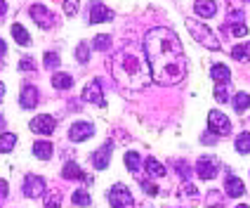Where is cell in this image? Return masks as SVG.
<instances>
[{"label": "cell", "instance_id": "29", "mask_svg": "<svg viewBox=\"0 0 250 208\" xmlns=\"http://www.w3.org/2000/svg\"><path fill=\"white\" fill-rule=\"evenodd\" d=\"M227 28H229V33H231V36H236V38H243V36H248V26H246L243 22H236L234 26H229V24H227Z\"/></svg>", "mask_w": 250, "mask_h": 208}, {"label": "cell", "instance_id": "18", "mask_svg": "<svg viewBox=\"0 0 250 208\" xmlns=\"http://www.w3.org/2000/svg\"><path fill=\"white\" fill-rule=\"evenodd\" d=\"M109 19H113V12H111V10H106L104 5H99V2H95V10L90 12V24H99V22H109Z\"/></svg>", "mask_w": 250, "mask_h": 208}, {"label": "cell", "instance_id": "8", "mask_svg": "<svg viewBox=\"0 0 250 208\" xmlns=\"http://www.w3.org/2000/svg\"><path fill=\"white\" fill-rule=\"evenodd\" d=\"M45 189H47V185L42 180L41 175H28L26 182H24V194L28 199H38V196L45 194Z\"/></svg>", "mask_w": 250, "mask_h": 208}, {"label": "cell", "instance_id": "44", "mask_svg": "<svg viewBox=\"0 0 250 208\" xmlns=\"http://www.w3.org/2000/svg\"><path fill=\"white\" fill-rule=\"evenodd\" d=\"M7 12V5H5V2H2V0H0V17H2V14Z\"/></svg>", "mask_w": 250, "mask_h": 208}, {"label": "cell", "instance_id": "23", "mask_svg": "<svg viewBox=\"0 0 250 208\" xmlns=\"http://www.w3.org/2000/svg\"><path fill=\"white\" fill-rule=\"evenodd\" d=\"M12 36L19 45H28L31 43V36L26 33V28L21 26V24H12Z\"/></svg>", "mask_w": 250, "mask_h": 208}, {"label": "cell", "instance_id": "42", "mask_svg": "<svg viewBox=\"0 0 250 208\" xmlns=\"http://www.w3.org/2000/svg\"><path fill=\"white\" fill-rule=\"evenodd\" d=\"M7 196V182L0 180V199H5Z\"/></svg>", "mask_w": 250, "mask_h": 208}, {"label": "cell", "instance_id": "17", "mask_svg": "<svg viewBox=\"0 0 250 208\" xmlns=\"http://www.w3.org/2000/svg\"><path fill=\"white\" fill-rule=\"evenodd\" d=\"M210 76H212L220 85H227L229 81H231V71H229V67H224V64H212Z\"/></svg>", "mask_w": 250, "mask_h": 208}, {"label": "cell", "instance_id": "2", "mask_svg": "<svg viewBox=\"0 0 250 208\" xmlns=\"http://www.w3.org/2000/svg\"><path fill=\"white\" fill-rule=\"evenodd\" d=\"M113 76L121 85L139 88L149 81V64L130 50H121L113 57Z\"/></svg>", "mask_w": 250, "mask_h": 208}, {"label": "cell", "instance_id": "39", "mask_svg": "<svg viewBox=\"0 0 250 208\" xmlns=\"http://www.w3.org/2000/svg\"><path fill=\"white\" fill-rule=\"evenodd\" d=\"M19 69H21V71H28V69H33V59H28V57H24V59L19 62Z\"/></svg>", "mask_w": 250, "mask_h": 208}, {"label": "cell", "instance_id": "43", "mask_svg": "<svg viewBox=\"0 0 250 208\" xmlns=\"http://www.w3.org/2000/svg\"><path fill=\"white\" fill-rule=\"evenodd\" d=\"M5 52H7V47H5V41H0V57H5Z\"/></svg>", "mask_w": 250, "mask_h": 208}, {"label": "cell", "instance_id": "10", "mask_svg": "<svg viewBox=\"0 0 250 208\" xmlns=\"http://www.w3.org/2000/svg\"><path fill=\"white\" fill-rule=\"evenodd\" d=\"M111 149H113V142H106V144H102L97 152H92L90 156V161H92V166L97 168V170H104V168L109 166V156H111Z\"/></svg>", "mask_w": 250, "mask_h": 208}, {"label": "cell", "instance_id": "26", "mask_svg": "<svg viewBox=\"0 0 250 208\" xmlns=\"http://www.w3.org/2000/svg\"><path fill=\"white\" fill-rule=\"evenodd\" d=\"M146 170L151 173L153 178H163L166 175V166L161 161H156V159H146Z\"/></svg>", "mask_w": 250, "mask_h": 208}, {"label": "cell", "instance_id": "46", "mask_svg": "<svg viewBox=\"0 0 250 208\" xmlns=\"http://www.w3.org/2000/svg\"><path fill=\"white\" fill-rule=\"evenodd\" d=\"M2 125H5V118H2V116H0V130H2Z\"/></svg>", "mask_w": 250, "mask_h": 208}, {"label": "cell", "instance_id": "16", "mask_svg": "<svg viewBox=\"0 0 250 208\" xmlns=\"http://www.w3.org/2000/svg\"><path fill=\"white\" fill-rule=\"evenodd\" d=\"M196 14L198 17H215V12H217V2L215 0H196Z\"/></svg>", "mask_w": 250, "mask_h": 208}, {"label": "cell", "instance_id": "45", "mask_svg": "<svg viewBox=\"0 0 250 208\" xmlns=\"http://www.w3.org/2000/svg\"><path fill=\"white\" fill-rule=\"evenodd\" d=\"M2 97H5V85L0 83V102H2Z\"/></svg>", "mask_w": 250, "mask_h": 208}, {"label": "cell", "instance_id": "22", "mask_svg": "<svg viewBox=\"0 0 250 208\" xmlns=\"http://www.w3.org/2000/svg\"><path fill=\"white\" fill-rule=\"evenodd\" d=\"M125 166L130 173H139V168H142V159H139L137 152H127L125 154Z\"/></svg>", "mask_w": 250, "mask_h": 208}, {"label": "cell", "instance_id": "28", "mask_svg": "<svg viewBox=\"0 0 250 208\" xmlns=\"http://www.w3.org/2000/svg\"><path fill=\"white\" fill-rule=\"evenodd\" d=\"M71 201H73L76 206H90V194H87L85 189H76L73 196H71Z\"/></svg>", "mask_w": 250, "mask_h": 208}, {"label": "cell", "instance_id": "48", "mask_svg": "<svg viewBox=\"0 0 250 208\" xmlns=\"http://www.w3.org/2000/svg\"><path fill=\"white\" fill-rule=\"evenodd\" d=\"M248 2H250V0H248Z\"/></svg>", "mask_w": 250, "mask_h": 208}, {"label": "cell", "instance_id": "15", "mask_svg": "<svg viewBox=\"0 0 250 208\" xmlns=\"http://www.w3.org/2000/svg\"><path fill=\"white\" fill-rule=\"evenodd\" d=\"M224 189H227V194L234 196V199H238V196L246 194V187H243V182L238 180L236 175H229V178L224 180Z\"/></svg>", "mask_w": 250, "mask_h": 208}, {"label": "cell", "instance_id": "24", "mask_svg": "<svg viewBox=\"0 0 250 208\" xmlns=\"http://www.w3.org/2000/svg\"><path fill=\"white\" fill-rule=\"evenodd\" d=\"M14 144H17V135H12V133H5V135H0V154L12 152Z\"/></svg>", "mask_w": 250, "mask_h": 208}, {"label": "cell", "instance_id": "36", "mask_svg": "<svg viewBox=\"0 0 250 208\" xmlns=\"http://www.w3.org/2000/svg\"><path fill=\"white\" fill-rule=\"evenodd\" d=\"M59 206H62V201H59V194L47 196V201H45V208H59Z\"/></svg>", "mask_w": 250, "mask_h": 208}, {"label": "cell", "instance_id": "5", "mask_svg": "<svg viewBox=\"0 0 250 208\" xmlns=\"http://www.w3.org/2000/svg\"><path fill=\"white\" fill-rule=\"evenodd\" d=\"M109 204L113 208H135V199L130 194V189L125 185H113L111 192H109Z\"/></svg>", "mask_w": 250, "mask_h": 208}, {"label": "cell", "instance_id": "12", "mask_svg": "<svg viewBox=\"0 0 250 208\" xmlns=\"http://www.w3.org/2000/svg\"><path fill=\"white\" fill-rule=\"evenodd\" d=\"M31 130L38 133V135H50V133L55 130V118L47 116V114H41V116H36V118L31 121Z\"/></svg>", "mask_w": 250, "mask_h": 208}, {"label": "cell", "instance_id": "31", "mask_svg": "<svg viewBox=\"0 0 250 208\" xmlns=\"http://www.w3.org/2000/svg\"><path fill=\"white\" fill-rule=\"evenodd\" d=\"M76 59H78L81 64H85V62L90 59V47H87V43H81V45L76 47Z\"/></svg>", "mask_w": 250, "mask_h": 208}, {"label": "cell", "instance_id": "7", "mask_svg": "<svg viewBox=\"0 0 250 208\" xmlns=\"http://www.w3.org/2000/svg\"><path fill=\"white\" fill-rule=\"evenodd\" d=\"M92 133H95V125L90 123V121H76V123L69 128V139L71 142H83V139H87Z\"/></svg>", "mask_w": 250, "mask_h": 208}, {"label": "cell", "instance_id": "35", "mask_svg": "<svg viewBox=\"0 0 250 208\" xmlns=\"http://www.w3.org/2000/svg\"><path fill=\"white\" fill-rule=\"evenodd\" d=\"M182 192H184V194H189V196H198V189H196V187L189 180L182 185Z\"/></svg>", "mask_w": 250, "mask_h": 208}, {"label": "cell", "instance_id": "34", "mask_svg": "<svg viewBox=\"0 0 250 208\" xmlns=\"http://www.w3.org/2000/svg\"><path fill=\"white\" fill-rule=\"evenodd\" d=\"M177 173H180L182 178H184V180H189V178H191V168L187 166V163H184V161H177Z\"/></svg>", "mask_w": 250, "mask_h": 208}, {"label": "cell", "instance_id": "25", "mask_svg": "<svg viewBox=\"0 0 250 208\" xmlns=\"http://www.w3.org/2000/svg\"><path fill=\"white\" fill-rule=\"evenodd\" d=\"M231 57H234L236 62H250V43H246V45H236V47L231 50Z\"/></svg>", "mask_w": 250, "mask_h": 208}, {"label": "cell", "instance_id": "1", "mask_svg": "<svg viewBox=\"0 0 250 208\" xmlns=\"http://www.w3.org/2000/svg\"><path fill=\"white\" fill-rule=\"evenodd\" d=\"M144 57L151 71V78L158 85L180 83L187 73L182 43L170 28H151L144 36Z\"/></svg>", "mask_w": 250, "mask_h": 208}, {"label": "cell", "instance_id": "27", "mask_svg": "<svg viewBox=\"0 0 250 208\" xmlns=\"http://www.w3.org/2000/svg\"><path fill=\"white\" fill-rule=\"evenodd\" d=\"M236 152L238 154H250V133H241V135H238Z\"/></svg>", "mask_w": 250, "mask_h": 208}, {"label": "cell", "instance_id": "30", "mask_svg": "<svg viewBox=\"0 0 250 208\" xmlns=\"http://www.w3.org/2000/svg\"><path fill=\"white\" fill-rule=\"evenodd\" d=\"M92 45H95L97 50H102V52H104V50H109V47H111V38H109V36H104V33H99L97 38L92 41Z\"/></svg>", "mask_w": 250, "mask_h": 208}, {"label": "cell", "instance_id": "32", "mask_svg": "<svg viewBox=\"0 0 250 208\" xmlns=\"http://www.w3.org/2000/svg\"><path fill=\"white\" fill-rule=\"evenodd\" d=\"M42 59H45V67H47V69H55V67H59V55H57V52H45V57H42Z\"/></svg>", "mask_w": 250, "mask_h": 208}, {"label": "cell", "instance_id": "3", "mask_svg": "<svg viewBox=\"0 0 250 208\" xmlns=\"http://www.w3.org/2000/svg\"><path fill=\"white\" fill-rule=\"evenodd\" d=\"M184 24H187V28H189V33H191L201 45H206L208 50H220V38H217V36H215L206 24L196 22V19H191V17H189V19H184Z\"/></svg>", "mask_w": 250, "mask_h": 208}, {"label": "cell", "instance_id": "41", "mask_svg": "<svg viewBox=\"0 0 250 208\" xmlns=\"http://www.w3.org/2000/svg\"><path fill=\"white\" fill-rule=\"evenodd\" d=\"M215 139H217V135H212V133H206V135H203V144H215Z\"/></svg>", "mask_w": 250, "mask_h": 208}, {"label": "cell", "instance_id": "33", "mask_svg": "<svg viewBox=\"0 0 250 208\" xmlns=\"http://www.w3.org/2000/svg\"><path fill=\"white\" fill-rule=\"evenodd\" d=\"M78 2L81 0H64V12L69 14V17H73V14L78 12Z\"/></svg>", "mask_w": 250, "mask_h": 208}, {"label": "cell", "instance_id": "11", "mask_svg": "<svg viewBox=\"0 0 250 208\" xmlns=\"http://www.w3.org/2000/svg\"><path fill=\"white\" fill-rule=\"evenodd\" d=\"M31 17H33V22H36L41 28H50L55 24L52 12H50L47 7H42V5H33V7H31Z\"/></svg>", "mask_w": 250, "mask_h": 208}, {"label": "cell", "instance_id": "4", "mask_svg": "<svg viewBox=\"0 0 250 208\" xmlns=\"http://www.w3.org/2000/svg\"><path fill=\"white\" fill-rule=\"evenodd\" d=\"M208 130L212 133V135H217V138L229 135V133H231V123H229L227 114H222L220 109L210 111V114H208Z\"/></svg>", "mask_w": 250, "mask_h": 208}, {"label": "cell", "instance_id": "21", "mask_svg": "<svg viewBox=\"0 0 250 208\" xmlns=\"http://www.w3.org/2000/svg\"><path fill=\"white\" fill-rule=\"evenodd\" d=\"M52 85H55L57 90H71L73 78H71L69 73H55V76H52Z\"/></svg>", "mask_w": 250, "mask_h": 208}, {"label": "cell", "instance_id": "19", "mask_svg": "<svg viewBox=\"0 0 250 208\" xmlns=\"http://www.w3.org/2000/svg\"><path fill=\"white\" fill-rule=\"evenodd\" d=\"M33 154L41 159V161H47L52 156V142H45V139H38L33 144Z\"/></svg>", "mask_w": 250, "mask_h": 208}, {"label": "cell", "instance_id": "40", "mask_svg": "<svg viewBox=\"0 0 250 208\" xmlns=\"http://www.w3.org/2000/svg\"><path fill=\"white\" fill-rule=\"evenodd\" d=\"M142 187H144V189H146V192H149L151 196L158 194V187H156V185H149V182H142Z\"/></svg>", "mask_w": 250, "mask_h": 208}, {"label": "cell", "instance_id": "9", "mask_svg": "<svg viewBox=\"0 0 250 208\" xmlns=\"http://www.w3.org/2000/svg\"><path fill=\"white\" fill-rule=\"evenodd\" d=\"M83 99L87 104H95V107H104V95H102V83L92 81L90 85H85L83 90Z\"/></svg>", "mask_w": 250, "mask_h": 208}, {"label": "cell", "instance_id": "47", "mask_svg": "<svg viewBox=\"0 0 250 208\" xmlns=\"http://www.w3.org/2000/svg\"><path fill=\"white\" fill-rule=\"evenodd\" d=\"M236 208H248V206H243V204H241V206H236Z\"/></svg>", "mask_w": 250, "mask_h": 208}, {"label": "cell", "instance_id": "6", "mask_svg": "<svg viewBox=\"0 0 250 208\" xmlns=\"http://www.w3.org/2000/svg\"><path fill=\"white\" fill-rule=\"evenodd\" d=\"M217 170H220V161L212 159V156H201L198 163H196V173H198L201 180H212L217 175Z\"/></svg>", "mask_w": 250, "mask_h": 208}, {"label": "cell", "instance_id": "20", "mask_svg": "<svg viewBox=\"0 0 250 208\" xmlns=\"http://www.w3.org/2000/svg\"><path fill=\"white\" fill-rule=\"evenodd\" d=\"M231 102H234V104H231V107H234V111H236V114H243V111L250 107V95H248V92H236Z\"/></svg>", "mask_w": 250, "mask_h": 208}, {"label": "cell", "instance_id": "37", "mask_svg": "<svg viewBox=\"0 0 250 208\" xmlns=\"http://www.w3.org/2000/svg\"><path fill=\"white\" fill-rule=\"evenodd\" d=\"M215 97L220 99V102H227V85H217V88H215Z\"/></svg>", "mask_w": 250, "mask_h": 208}, {"label": "cell", "instance_id": "14", "mask_svg": "<svg viewBox=\"0 0 250 208\" xmlns=\"http://www.w3.org/2000/svg\"><path fill=\"white\" fill-rule=\"evenodd\" d=\"M19 104H21L24 109L38 107V90H36V85H24V88H21V99H19Z\"/></svg>", "mask_w": 250, "mask_h": 208}, {"label": "cell", "instance_id": "38", "mask_svg": "<svg viewBox=\"0 0 250 208\" xmlns=\"http://www.w3.org/2000/svg\"><path fill=\"white\" fill-rule=\"evenodd\" d=\"M217 204H222V196H220V192H210V194H208V206H217Z\"/></svg>", "mask_w": 250, "mask_h": 208}, {"label": "cell", "instance_id": "13", "mask_svg": "<svg viewBox=\"0 0 250 208\" xmlns=\"http://www.w3.org/2000/svg\"><path fill=\"white\" fill-rule=\"evenodd\" d=\"M62 175H64V178H66V180H76V182H87V185H90V182H92V178H90V175H85L83 170H81V166H78V163H76V161H69V163H66V166L62 168Z\"/></svg>", "mask_w": 250, "mask_h": 208}]
</instances>
